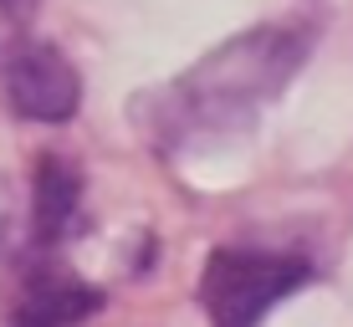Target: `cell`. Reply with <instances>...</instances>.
<instances>
[{
    "label": "cell",
    "instance_id": "cell-1",
    "mask_svg": "<svg viewBox=\"0 0 353 327\" xmlns=\"http://www.w3.org/2000/svg\"><path fill=\"white\" fill-rule=\"evenodd\" d=\"M307 21H261V26L230 36L215 52H205L174 82L133 98V123L159 154H185L194 143H221L251 133L261 113L287 92L312 52Z\"/></svg>",
    "mask_w": 353,
    "mask_h": 327
},
{
    "label": "cell",
    "instance_id": "cell-2",
    "mask_svg": "<svg viewBox=\"0 0 353 327\" xmlns=\"http://www.w3.org/2000/svg\"><path fill=\"white\" fill-rule=\"evenodd\" d=\"M312 282V261L261 246H215L200 266V307L210 327H261L276 302Z\"/></svg>",
    "mask_w": 353,
    "mask_h": 327
},
{
    "label": "cell",
    "instance_id": "cell-3",
    "mask_svg": "<svg viewBox=\"0 0 353 327\" xmlns=\"http://www.w3.org/2000/svg\"><path fill=\"white\" fill-rule=\"evenodd\" d=\"M6 103L26 123H67L82 107V77L52 41H21L6 56Z\"/></svg>",
    "mask_w": 353,
    "mask_h": 327
},
{
    "label": "cell",
    "instance_id": "cell-4",
    "mask_svg": "<svg viewBox=\"0 0 353 327\" xmlns=\"http://www.w3.org/2000/svg\"><path fill=\"white\" fill-rule=\"evenodd\" d=\"M103 307H108L103 286L82 282L77 271L52 261V251H41V261L21 276L16 307H10V327H82Z\"/></svg>",
    "mask_w": 353,
    "mask_h": 327
},
{
    "label": "cell",
    "instance_id": "cell-5",
    "mask_svg": "<svg viewBox=\"0 0 353 327\" xmlns=\"http://www.w3.org/2000/svg\"><path fill=\"white\" fill-rule=\"evenodd\" d=\"M82 225V174L62 154H41L31 179V246L57 251Z\"/></svg>",
    "mask_w": 353,
    "mask_h": 327
},
{
    "label": "cell",
    "instance_id": "cell-6",
    "mask_svg": "<svg viewBox=\"0 0 353 327\" xmlns=\"http://www.w3.org/2000/svg\"><path fill=\"white\" fill-rule=\"evenodd\" d=\"M36 10H41V0H0V21H10V26H26Z\"/></svg>",
    "mask_w": 353,
    "mask_h": 327
}]
</instances>
